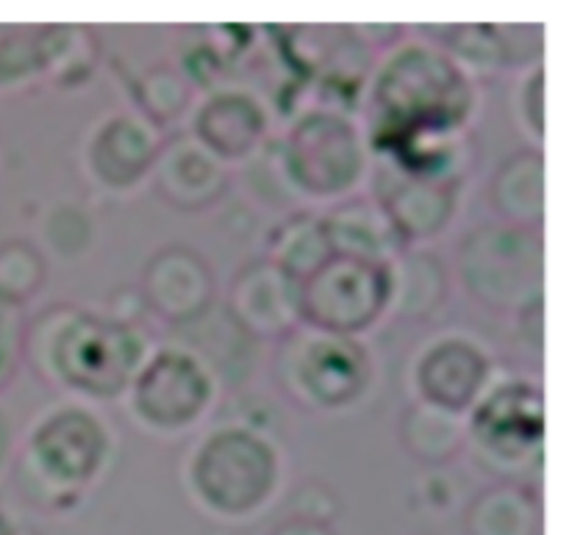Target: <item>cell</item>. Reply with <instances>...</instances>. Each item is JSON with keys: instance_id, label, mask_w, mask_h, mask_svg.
<instances>
[{"instance_id": "52a82bcc", "label": "cell", "mask_w": 569, "mask_h": 535, "mask_svg": "<svg viewBox=\"0 0 569 535\" xmlns=\"http://www.w3.org/2000/svg\"><path fill=\"white\" fill-rule=\"evenodd\" d=\"M281 386L311 411H348L372 388L376 366L361 339L331 336L298 325L278 350Z\"/></svg>"}, {"instance_id": "5b68a950", "label": "cell", "mask_w": 569, "mask_h": 535, "mask_svg": "<svg viewBox=\"0 0 569 535\" xmlns=\"http://www.w3.org/2000/svg\"><path fill=\"white\" fill-rule=\"evenodd\" d=\"M276 164L289 194L333 205L365 186L372 150L361 122L333 105H315L289 122L276 148Z\"/></svg>"}, {"instance_id": "44dd1931", "label": "cell", "mask_w": 569, "mask_h": 535, "mask_svg": "<svg viewBox=\"0 0 569 535\" xmlns=\"http://www.w3.org/2000/svg\"><path fill=\"white\" fill-rule=\"evenodd\" d=\"M467 535H542V503L520 481L492 483L467 505Z\"/></svg>"}, {"instance_id": "ba28073f", "label": "cell", "mask_w": 569, "mask_h": 535, "mask_svg": "<svg viewBox=\"0 0 569 535\" xmlns=\"http://www.w3.org/2000/svg\"><path fill=\"white\" fill-rule=\"evenodd\" d=\"M220 383L183 344H153L126 392L128 414L153 436H183L206 422Z\"/></svg>"}, {"instance_id": "5bb4252c", "label": "cell", "mask_w": 569, "mask_h": 535, "mask_svg": "<svg viewBox=\"0 0 569 535\" xmlns=\"http://www.w3.org/2000/svg\"><path fill=\"white\" fill-rule=\"evenodd\" d=\"M161 137L137 111H114L89 131L83 170L100 189L114 194L137 192L153 175Z\"/></svg>"}, {"instance_id": "4316f807", "label": "cell", "mask_w": 569, "mask_h": 535, "mask_svg": "<svg viewBox=\"0 0 569 535\" xmlns=\"http://www.w3.org/2000/svg\"><path fill=\"white\" fill-rule=\"evenodd\" d=\"M94 239V225L83 209L72 203H59L44 214L42 244L59 261H78L89 253Z\"/></svg>"}, {"instance_id": "3957f363", "label": "cell", "mask_w": 569, "mask_h": 535, "mask_svg": "<svg viewBox=\"0 0 569 535\" xmlns=\"http://www.w3.org/2000/svg\"><path fill=\"white\" fill-rule=\"evenodd\" d=\"M183 477L200 511L222 522H248L278 497L283 458L264 431L231 422L194 442Z\"/></svg>"}, {"instance_id": "7402d4cb", "label": "cell", "mask_w": 569, "mask_h": 535, "mask_svg": "<svg viewBox=\"0 0 569 535\" xmlns=\"http://www.w3.org/2000/svg\"><path fill=\"white\" fill-rule=\"evenodd\" d=\"M400 442L417 464L448 466L467 447V416L448 414L426 403H411L400 420Z\"/></svg>"}, {"instance_id": "9c48e42d", "label": "cell", "mask_w": 569, "mask_h": 535, "mask_svg": "<svg viewBox=\"0 0 569 535\" xmlns=\"http://www.w3.org/2000/svg\"><path fill=\"white\" fill-rule=\"evenodd\" d=\"M389 264L333 253L298 283L300 325L331 336L359 339L389 314Z\"/></svg>"}, {"instance_id": "836d02e7", "label": "cell", "mask_w": 569, "mask_h": 535, "mask_svg": "<svg viewBox=\"0 0 569 535\" xmlns=\"http://www.w3.org/2000/svg\"><path fill=\"white\" fill-rule=\"evenodd\" d=\"M14 533H17V525L11 522V516L0 508V535H14Z\"/></svg>"}, {"instance_id": "6da1fadb", "label": "cell", "mask_w": 569, "mask_h": 535, "mask_svg": "<svg viewBox=\"0 0 569 535\" xmlns=\"http://www.w3.org/2000/svg\"><path fill=\"white\" fill-rule=\"evenodd\" d=\"M476 103V78L439 44L409 39L372 72L361 131L370 150L387 159L411 144L461 137Z\"/></svg>"}, {"instance_id": "9a60e30c", "label": "cell", "mask_w": 569, "mask_h": 535, "mask_svg": "<svg viewBox=\"0 0 569 535\" xmlns=\"http://www.w3.org/2000/svg\"><path fill=\"white\" fill-rule=\"evenodd\" d=\"M139 292L150 314L172 327H187L214 309L217 281L198 250L167 244L144 264Z\"/></svg>"}, {"instance_id": "4dcf8cb0", "label": "cell", "mask_w": 569, "mask_h": 535, "mask_svg": "<svg viewBox=\"0 0 569 535\" xmlns=\"http://www.w3.org/2000/svg\"><path fill=\"white\" fill-rule=\"evenodd\" d=\"M22 359V325L17 320V309L0 303V388L14 377L17 364Z\"/></svg>"}, {"instance_id": "d6986e66", "label": "cell", "mask_w": 569, "mask_h": 535, "mask_svg": "<svg viewBox=\"0 0 569 535\" xmlns=\"http://www.w3.org/2000/svg\"><path fill=\"white\" fill-rule=\"evenodd\" d=\"M489 203L506 225L542 231L545 228V153L542 148L515 150L489 178Z\"/></svg>"}, {"instance_id": "d4e9b609", "label": "cell", "mask_w": 569, "mask_h": 535, "mask_svg": "<svg viewBox=\"0 0 569 535\" xmlns=\"http://www.w3.org/2000/svg\"><path fill=\"white\" fill-rule=\"evenodd\" d=\"M42 61V75H48L59 87L87 81L98 64V48H94L92 33L72 26H44Z\"/></svg>"}, {"instance_id": "d6a6232c", "label": "cell", "mask_w": 569, "mask_h": 535, "mask_svg": "<svg viewBox=\"0 0 569 535\" xmlns=\"http://www.w3.org/2000/svg\"><path fill=\"white\" fill-rule=\"evenodd\" d=\"M11 453H14V431H11L9 414L0 408V472L9 466Z\"/></svg>"}, {"instance_id": "277c9868", "label": "cell", "mask_w": 569, "mask_h": 535, "mask_svg": "<svg viewBox=\"0 0 569 535\" xmlns=\"http://www.w3.org/2000/svg\"><path fill=\"white\" fill-rule=\"evenodd\" d=\"M114 453L109 422L83 403H61L33 420L20 461V486L44 508L76 505L103 477Z\"/></svg>"}, {"instance_id": "ac0fdd59", "label": "cell", "mask_w": 569, "mask_h": 535, "mask_svg": "<svg viewBox=\"0 0 569 535\" xmlns=\"http://www.w3.org/2000/svg\"><path fill=\"white\" fill-rule=\"evenodd\" d=\"M322 220H326L333 253L389 264L395 255L406 250L403 239L398 236L387 211L372 194H353L348 200H339L331 205V211L322 214Z\"/></svg>"}, {"instance_id": "cb8c5ba5", "label": "cell", "mask_w": 569, "mask_h": 535, "mask_svg": "<svg viewBox=\"0 0 569 535\" xmlns=\"http://www.w3.org/2000/svg\"><path fill=\"white\" fill-rule=\"evenodd\" d=\"M198 103L194 81L176 64H156L137 81V114L148 120L156 131L172 128L192 114Z\"/></svg>"}, {"instance_id": "e575fe53", "label": "cell", "mask_w": 569, "mask_h": 535, "mask_svg": "<svg viewBox=\"0 0 569 535\" xmlns=\"http://www.w3.org/2000/svg\"><path fill=\"white\" fill-rule=\"evenodd\" d=\"M14 535H39L37 531H26V527H17Z\"/></svg>"}, {"instance_id": "f546056e", "label": "cell", "mask_w": 569, "mask_h": 535, "mask_svg": "<svg viewBox=\"0 0 569 535\" xmlns=\"http://www.w3.org/2000/svg\"><path fill=\"white\" fill-rule=\"evenodd\" d=\"M517 120L531 139L533 148L545 142V64H533L526 70L517 87Z\"/></svg>"}, {"instance_id": "2e32d148", "label": "cell", "mask_w": 569, "mask_h": 535, "mask_svg": "<svg viewBox=\"0 0 569 535\" xmlns=\"http://www.w3.org/2000/svg\"><path fill=\"white\" fill-rule=\"evenodd\" d=\"M226 311L256 339H278L300 325L298 281L270 259L239 266L228 286Z\"/></svg>"}, {"instance_id": "8fae6325", "label": "cell", "mask_w": 569, "mask_h": 535, "mask_svg": "<svg viewBox=\"0 0 569 535\" xmlns=\"http://www.w3.org/2000/svg\"><path fill=\"white\" fill-rule=\"evenodd\" d=\"M492 381V355L465 333H442L431 339L411 364L415 403L433 405L456 416L470 414Z\"/></svg>"}, {"instance_id": "e0dca14e", "label": "cell", "mask_w": 569, "mask_h": 535, "mask_svg": "<svg viewBox=\"0 0 569 535\" xmlns=\"http://www.w3.org/2000/svg\"><path fill=\"white\" fill-rule=\"evenodd\" d=\"M150 181L167 205L192 214L220 203L231 183V170L187 133L161 142Z\"/></svg>"}, {"instance_id": "83f0119b", "label": "cell", "mask_w": 569, "mask_h": 535, "mask_svg": "<svg viewBox=\"0 0 569 535\" xmlns=\"http://www.w3.org/2000/svg\"><path fill=\"white\" fill-rule=\"evenodd\" d=\"M442 50L470 78L506 67L498 26H456L445 39Z\"/></svg>"}, {"instance_id": "1f68e13d", "label": "cell", "mask_w": 569, "mask_h": 535, "mask_svg": "<svg viewBox=\"0 0 569 535\" xmlns=\"http://www.w3.org/2000/svg\"><path fill=\"white\" fill-rule=\"evenodd\" d=\"M270 535H337L328 522L306 519V516H289L281 525H276Z\"/></svg>"}, {"instance_id": "603a6c76", "label": "cell", "mask_w": 569, "mask_h": 535, "mask_svg": "<svg viewBox=\"0 0 569 535\" xmlns=\"http://www.w3.org/2000/svg\"><path fill=\"white\" fill-rule=\"evenodd\" d=\"M267 250H270L267 259L281 266L298 283L309 277L328 255H333L326 220H322V214H315V211H300V214L287 216L272 231Z\"/></svg>"}, {"instance_id": "f1b7e54d", "label": "cell", "mask_w": 569, "mask_h": 535, "mask_svg": "<svg viewBox=\"0 0 569 535\" xmlns=\"http://www.w3.org/2000/svg\"><path fill=\"white\" fill-rule=\"evenodd\" d=\"M44 26H0V87L42 75Z\"/></svg>"}, {"instance_id": "30bf717a", "label": "cell", "mask_w": 569, "mask_h": 535, "mask_svg": "<svg viewBox=\"0 0 569 535\" xmlns=\"http://www.w3.org/2000/svg\"><path fill=\"white\" fill-rule=\"evenodd\" d=\"M467 444H476L478 455L509 477L542 464L545 411L539 383L492 381L481 403L467 414Z\"/></svg>"}, {"instance_id": "8992f818", "label": "cell", "mask_w": 569, "mask_h": 535, "mask_svg": "<svg viewBox=\"0 0 569 535\" xmlns=\"http://www.w3.org/2000/svg\"><path fill=\"white\" fill-rule=\"evenodd\" d=\"M456 266L461 286L478 305L520 314L545 297V233L483 222L461 239Z\"/></svg>"}, {"instance_id": "7c38bea8", "label": "cell", "mask_w": 569, "mask_h": 535, "mask_svg": "<svg viewBox=\"0 0 569 535\" xmlns=\"http://www.w3.org/2000/svg\"><path fill=\"white\" fill-rule=\"evenodd\" d=\"M372 175V198L387 211L406 248H417L442 236L456 220L461 200L459 178H431L398 170L378 161Z\"/></svg>"}, {"instance_id": "4fadbf2b", "label": "cell", "mask_w": 569, "mask_h": 535, "mask_svg": "<svg viewBox=\"0 0 569 535\" xmlns=\"http://www.w3.org/2000/svg\"><path fill=\"white\" fill-rule=\"evenodd\" d=\"M189 117H192L189 137L203 144L228 170L256 161L270 142V109L259 94L248 89H214L206 98H198Z\"/></svg>"}, {"instance_id": "484cf974", "label": "cell", "mask_w": 569, "mask_h": 535, "mask_svg": "<svg viewBox=\"0 0 569 535\" xmlns=\"http://www.w3.org/2000/svg\"><path fill=\"white\" fill-rule=\"evenodd\" d=\"M48 281V259L39 244L28 239H9L0 244V303H28L42 292Z\"/></svg>"}, {"instance_id": "7a4b0ae2", "label": "cell", "mask_w": 569, "mask_h": 535, "mask_svg": "<svg viewBox=\"0 0 569 535\" xmlns=\"http://www.w3.org/2000/svg\"><path fill=\"white\" fill-rule=\"evenodd\" d=\"M150 350L139 325L78 305H50L22 325V359L33 375L87 400L126 397Z\"/></svg>"}, {"instance_id": "ffe728a7", "label": "cell", "mask_w": 569, "mask_h": 535, "mask_svg": "<svg viewBox=\"0 0 569 535\" xmlns=\"http://www.w3.org/2000/svg\"><path fill=\"white\" fill-rule=\"evenodd\" d=\"M389 275H392L389 314L400 320L426 322L448 303L450 272L431 250L406 248L389 261Z\"/></svg>"}]
</instances>
